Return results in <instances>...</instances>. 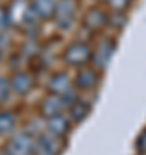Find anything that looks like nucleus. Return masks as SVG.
<instances>
[{"instance_id": "39448f33", "label": "nucleus", "mask_w": 146, "mask_h": 155, "mask_svg": "<svg viewBox=\"0 0 146 155\" xmlns=\"http://www.w3.org/2000/svg\"><path fill=\"white\" fill-rule=\"evenodd\" d=\"M34 145L36 141L29 133H17L9 140L5 150L7 155H29L34 150Z\"/></svg>"}, {"instance_id": "9d476101", "label": "nucleus", "mask_w": 146, "mask_h": 155, "mask_svg": "<svg viewBox=\"0 0 146 155\" xmlns=\"http://www.w3.org/2000/svg\"><path fill=\"white\" fill-rule=\"evenodd\" d=\"M46 88H48V93L62 95L64 91H67L71 88V78L65 71H57L50 76Z\"/></svg>"}, {"instance_id": "f03ea898", "label": "nucleus", "mask_w": 146, "mask_h": 155, "mask_svg": "<svg viewBox=\"0 0 146 155\" xmlns=\"http://www.w3.org/2000/svg\"><path fill=\"white\" fill-rule=\"evenodd\" d=\"M117 50V40L112 36H101L96 40V43L91 47V67H95L98 72L105 71L112 61L113 54Z\"/></svg>"}, {"instance_id": "6ab92c4d", "label": "nucleus", "mask_w": 146, "mask_h": 155, "mask_svg": "<svg viewBox=\"0 0 146 155\" xmlns=\"http://www.w3.org/2000/svg\"><path fill=\"white\" fill-rule=\"evenodd\" d=\"M11 84H9V79L5 76H0V104L5 102L9 97H11Z\"/></svg>"}, {"instance_id": "9b49d317", "label": "nucleus", "mask_w": 146, "mask_h": 155, "mask_svg": "<svg viewBox=\"0 0 146 155\" xmlns=\"http://www.w3.org/2000/svg\"><path fill=\"white\" fill-rule=\"evenodd\" d=\"M60 140L62 138L53 136V134H50V133H43V134H40V138L36 140V145H38V148L41 150V153H45V155H57L62 150Z\"/></svg>"}, {"instance_id": "423d86ee", "label": "nucleus", "mask_w": 146, "mask_h": 155, "mask_svg": "<svg viewBox=\"0 0 146 155\" xmlns=\"http://www.w3.org/2000/svg\"><path fill=\"white\" fill-rule=\"evenodd\" d=\"M9 84H11V91H14L16 95H28L34 86V78L31 72L17 69L9 78Z\"/></svg>"}, {"instance_id": "a211bd4d", "label": "nucleus", "mask_w": 146, "mask_h": 155, "mask_svg": "<svg viewBox=\"0 0 146 155\" xmlns=\"http://www.w3.org/2000/svg\"><path fill=\"white\" fill-rule=\"evenodd\" d=\"M131 2L132 0H105V4L110 7V11H115V12H124L131 5Z\"/></svg>"}, {"instance_id": "b1692460", "label": "nucleus", "mask_w": 146, "mask_h": 155, "mask_svg": "<svg viewBox=\"0 0 146 155\" xmlns=\"http://www.w3.org/2000/svg\"><path fill=\"white\" fill-rule=\"evenodd\" d=\"M139 155H146V153H139Z\"/></svg>"}, {"instance_id": "20e7f679", "label": "nucleus", "mask_w": 146, "mask_h": 155, "mask_svg": "<svg viewBox=\"0 0 146 155\" xmlns=\"http://www.w3.org/2000/svg\"><path fill=\"white\" fill-rule=\"evenodd\" d=\"M78 16V0H55L52 21L59 29H69Z\"/></svg>"}, {"instance_id": "aec40b11", "label": "nucleus", "mask_w": 146, "mask_h": 155, "mask_svg": "<svg viewBox=\"0 0 146 155\" xmlns=\"http://www.w3.org/2000/svg\"><path fill=\"white\" fill-rule=\"evenodd\" d=\"M136 145H138V148H139L141 153H146V129L139 134V138H138Z\"/></svg>"}, {"instance_id": "f8f14e48", "label": "nucleus", "mask_w": 146, "mask_h": 155, "mask_svg": "<svg viewBox=\"0 0 146 155\" xmlns=\"http://www.w3.org/2000/svg\"><path fill=\"white\" fill-rule=\"evenodd\" d=\"M67 131H69V119H65L62 114L46 119V133L59 136V138H64Z\"/></svg>"}, {"instance_id": "f257e3e1", "label": "nucleus", "mask_w": 146, "mask_h": 155, "mask_svg": "<svg viewBox=\"0 0 146 155\" xmlns=\"http://www.w3.org/2000/svg\"><path fill=\"white\" fill-rule=\"evenodd\" d=\"M5 11H7L9 26H16V28L23 29L26 33H31L38 28L40 19L31 11L28 0H12Z\"/></svg>"}, {"instance_id": "2eb2a0df", "label": "nucleus", "mask_w": 146, "mask_h": 155, "mask_svg": "<svg viewBox=\"0 0 146 155\" xmlns=\"http://www.w3.org/2000/svg\"><path fill=\"white\" fill-rule=\"evenodd\" d=\"M16 126V116L11 110H0V134L11 133Z\"/></svg>"}, {"instance_id": "f3484780", "label": "nucleus", "mask_w": 146, "mask_h": 155, "mask_svg": "<svg viewBox=\"0 0 146 155\" xmlns=\"http://www.w3.org/2000/svg\"><path fill=\"white\" fill-rule=\"evenodd\" d=\"M21 55H26V57H29V59L40 55V43L36 41V38H31V36H29V38L24 41L23 47H21Z\"/></svg>"}, {"instance_id": "6e6552de", "label": "nucleus", "mask_w": 146, "mask_h": 155, "mask_svg": "<svg viewBox=\"0 0 146 155\" xmlns=\"http://www.w3.org/2000/svg\"><path fill=\"white\" fill-rule=\"evenodd\" d=\"M107 17L108 12L103 11L101 7H90L83 16V26L91 33H98L107 26Z\"/></svg>"}, {"instance_id": "1a4fd4ad", "label": "nucleus", "mask_w": 146, "mask_h": 155, "mask_svg": "<svg viewBox=\"0 0 146 155\" xmlns=\"http://www.w3.org/2000/svg\"><path fill=\"white\" fill-rule=\"evenodd\" d=\"M64 102H62L60 95H53V93H48L45 95L41 102H40V114L48 119V117H53V116H59L62 114L64 110Z\"/></svg>"}, {"instance_id": "412c9836", "label": "nucleus", "mask_w": 146, "mask_h": 155, "mask_svg": "<svg viewBox=\"0 0 146 155\" xmlns=\"http://www.w3.org/2000/svg\"><path fill=\"white\" fill-rule=\"evenodd\" d=\"M9 26V19H7V11L4 7H0V31Z\"/></svg>"}, {"instance_id": "0eeeda50", "label": "nucleus", "mask_w": 146, "mask_h": 155, "mask_svg": "<svg viewBox=\"0 0 146 155\" xmlns=\"http://www.w3.org/2000/svg\"><path fill=\"white\" fill-rule=\"evenodd\" d=\"M98 76H100V72L96 71L95 67H91V66L79 67L78 72H76V76H74V79H72L74 90L86 91V90L95 88V84L98 83Z\"/></svg>"}, {"instance_id": "5701e85b", "label": "nucleus", "mask_w": 146, "mask_h": 155, "mask_svg": "<svg viewBox=\"0 0 146 155\" xmlns=\"http://www.w3.org/2000/svg\"><path fill=\"white\" fill-rule=\"evenodd\" d=\"M96 2H105V0H96Z\"/></svg>"}, {"instance_id": "ddd939ff", "label": "nucleus", "mask_w": 146, "mask_h": 155, "mask_svg": "<svg viewBox=\"0 0 146 155\" xmlns=\"http://www.w3.org/2000/svg\"><path fill=\"white\" fill-rule=\"evenodd\" d=\"M28 4L38 19H52L55 0H28Z\"/></svg>"}, {"instance_id": "dca6fc26", "label": "nucleus", "mask_w": 146, "mask_h": 155, "mask_svg": "<svg viewBox=\"0 0 146 155\" xmlns=\"http://www.w3.org/2000/svg\"><path fill=\"white\" fill-rule=\"evenodd\" d=\"M125 22H127V16H125L124 12H115V11L108 12V17H107L108 28L115 29V31H120V29L125 26Z\"/></svg>"}, {"instance_id": "7ed1b4c3", "label": "nucleus", "mask_w": 146, "mask_h": 155, "mask_svg": "<svg viewBox=\"0 0 146 155\" xmlns=\"http://www.w3.org/2000/svg\"><path fill=\"white\" fill-rule=\"evenodd\" d=\"M91 59V45L86 41L74 40L64 48L62 52V61L71 67H83Z\"/></svg>"}, {"instance_id": "4468645a", "label": "nucleus", "mask_w": 146, "mask_h": 155, "mask_svg": "<svg viewBox=\"0 0 146 155\" xmlns=\"http://www.w3.org/2000/svg\"><path fill=\"white\" fill-rule=\"evenodd\" d=\"M90 110H91L90 104L83 102L81 98H76L72 104L69 105V117H71V121H74V122H81L88 114H90Z\"/></svg>"}, {"instance_id": "4be33fe9", "label": "nucleus", "mask_w": 146, "mask_h": 155, "mask_svg": "<svg viewBox=\"0 0 146 155\" xmlns=\"http://www.w3.org/2000/svg\"><path fill=\"white\" fill-rule=\"evenodd\" d=\"M2 50H4V48L0 47V61H2V57H4V52H2Z\"/></svg>"}]
</instances>
